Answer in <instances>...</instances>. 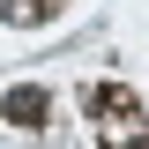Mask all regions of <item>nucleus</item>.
<instances>
[{"instance_id":"3","label":"nucleus","mask_w":149,"mask_h":149,"mask_svg":"<svg viewBox=\"0 0 149 149\" xmlns=\"http://www.w3.org/2000/svg\"><path fill=\"white\" fill-rule=\"evenodd\" d=\"M104 149H149V142H104Z\"/></svg>"},{"instance_id":"1","label":"nucleus","mask_w":149,"mask_h":149,"mask_svg":"<svg viewBox=\"0 0 149 149\" xmlns=\"http://www.w3.org/2000/svg\"><path fill=\"white\" fill-rule=\"evenodd\" d=\"M0 119H8V127H45V119H52V97L37 90V82H15V90L0 97Z\"/></svg>"},{"instance_id":"2","label":"nucleus","mask_w":149,"mask_h":149,"mask_svg":"<svg viewBox=\"0 0 149 149\" xmlns=\"http://www.w3.org/2000/svg\"><path fill=\"white\" fill-rule=\"evenodd\" d=\"M90 112H97V119H127V112H134V97L119 90V82H104V90L90 97Z\"/></svg>"}]
</instances>
